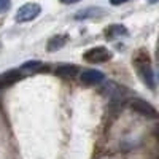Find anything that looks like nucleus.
<instances>
[{"label":"nucleus","instance_id":"f257e3e1","mask_svg":"<svg viewBox=\"0 0 159 159\" xmlns=\"http://www.w3.org/2000/svg\"><path fill=\"white\" fill-rule=\"evenodd\" d=\"M40 13H42V7H40L38 3H25L18 10L16 16H15V21L19 22V24L30 22V21H34L35 18L40 16Z\"/></svg>","mask_w":159,"mask_h":159},{"label":"nucleus","instance_id":"f03ea898","mask_svg":"<svg viewBox=\"0 0 159 159\" xmlns=\"http://www.w3.org/2000/svg\"><path fill=\"white\" fill-rule=\"evenodd\" d=\"M83 57L84 61L91 64H99V62H107L108 59H111V52L103 46H97V48H91L89 51H86Z\"/></svg>","mask_w":159,"mask_h":159},{"label":"nucleus","instance_id":"7ed1b4c3","mask_svg":"<svg viewBox=\"0 0 159 159\" xmlns=\"http://www.w3.org/2000/svg\"><path fill=\"white\" fill-rule=\"evenodd\" d=\"M129 107L135 113L142 115V116H150V118H156L157 116V111H156V108L153 107V105L142 100V99H132L129 102Z\"/></svg>","mask_w":159,"mask_h":159},{"label":"nucleus","instance_id":"20e7f679","mask_svg":"<svg viewBox=\"0 0 159 159\" xmlns=\"http://www.w3.org/2000/svg\"><path fill=\"white\" fill-rule=\"evenodd\" d=\"M80 78H81V81L84 84H91V86H96V84H100V83L105 81V75L100 70H96V69L83 70Z\"/></svg>","mask_w":159,"mask_h":159},{"label":"nucleus","instance_id":"39448f33","mask_svg":"<svg viewBox=\"0 0 159 159\" xmlns=\"http://www.w3.org/2000/svg\"><path fill=\"white\" fill-rule=\"evenodd\" d=\"M139 72L142 75V80L145 81V84H147L148 88H151V89H154L156 88V81H154V73H153L151 65L148 62H143L139 67Z\"/></svg>","mask_w":159,"mask_h":159},{"label":"nucleus","instance_id":"423d86ee","mask_svg":"<svg viewBox=\"0 0 159 159\" xmlns=\"http://www.w3.org/2000/svg\"><path fill=\"white\" fill-rule=\"evenodd\" d=\"M54 73L57 76H62V78H70V76H75L78 73V67L76 65H72V64H62L59 67H56Z\"/></svg>","mask_w":159,"mask_h":159},{"label":"nucleus","instance_id":"0eeeda50","mask_svg":"<svg viewBox=\"0 0 159 159\" xmlns=\"http://www.w3.org/2000/svg\"><path fill=\"white\" fill-rule=\"evenodd\" d=\"M105 35H107V38L113 40V38H118V37H121V35H127V29L124 27V25L113 24V25H110V27L105 30Z\"/></svg>","mask_w":159,"mask_h":159},{"label":"nucleus","instance_id":"6e6552de","mask_svg":"<svg viewBox=\"0 0 159 159\" xmlns=\"http://www.w3.org/2000/svg\"><path fill=\"white\" fill-rule=\"evenodd\" d=\"M102 13V8H97V7H89L86 10H81L78 11V15H75V19L81 21V19H88V18H94L97 15H100Z\"/></svg>","mask_w":159,"mask_h":159},{"label":"nucleus","instance_id":"1a4fd4ad","mask_svg":"<svg viewBox=\"0 0 159 159\" xmlns=\"http://www.w3.org/2000/svg\"><path fill=\"white\" fill-rule=\"evenodd\" d=\"M65 43H67V37L65 35H57V37H52L49 42H48V51H57L61 49Z\"/></svg>","mask_w":159,"mask_h":159},{"label":"nucleus","instance_id":"9d476101","mask_svg":"<svg viewBox=\"0 0 159 159\" xmlns=\"http://www.w3.org/2000/svg\"><path fill=\"white\" fill-rule=\"evenodd\" d=\"M43 69H46V67H43V64L38 62V61L24 62L22 67H21V70H29V72H38V70H43Z\"/></svg>","mask_w":159,"mask_h":159},{"label":"nucleus","instance_id":"9b49d317","mask_svg":"<svg viewBox=\"0 0 159 159\" xmlns=\"http://www.w3.org/2000/svg\"><path fill=\"white\" fill-rule=\"evenodd\" d=\"M11 7V0H0V13L8 11Z\"/></svg>","mask_w":159,"mask_h":159},{"label":"nucleus","instance_id":"f8f14e48","mask_svg":"<svg viewBox=\"0 0 159 159\" xmlns=\"http://www.w3.org/2000/svg\"><path fill=\"white\" fill-rule=\"evenodd\" d=\"M126 2H129V0H110L111 5H121V3H126Z\"/></svg>","mask_w":159,"mask_h":159},{"label":"nucleus","instance_id":"ddd939ff","mask_svg":"<svg viewBox=\"0 0 159 159\" xmlns=\"http://www.w3.org/2000/svg\"><path fill=\"white\" fill-rule=\"evenodd\" d=\"M62 3H65V5H70V3H78V2H81V0H61Z\"/></svg>","mask_w":159,"mask_h":159},{"label":"nucleus","instance_id":"4468645a","mask_svg":"<svg viewBox=\"0 0 159 159\" xmlns=\"http://www.w3.org/2000/svg\"><path fill=\"white\" fill-rule=\"evenodd\" d=\"M148 2H150V3H156V2H157V0H148Z\"/></svg>","mask_w":159,"mask_h":159}]
</instances>
